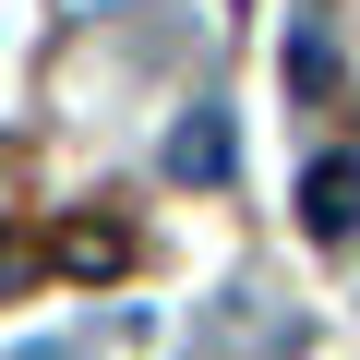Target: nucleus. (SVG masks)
I'll use <instances>...</instances> for the list:
<instances>
[{
	"label": "nucleus",
	"mask_w": 360,
	"mask_h": 360,
	"mask_svg": "<svg viewBox=\"0 0 360 360\" xmlns=\"http://www.w3.org/2000/svg\"><path fill=\"white\" fill-rule=\"evenodd\" d=\"M276 72H288V96H300V108H324V96H336V37L300 13V25H288V49H276Z\"/></svg>",
	"instance_id": "obj_2"
},
{
	"label": "nucleus",
	"mask_w": 360,
	"mask_h": 360,
	"mask_svg": "<svg viewBox=\"0 0 360 360\" xmlns=\"http://www.w3.org/2000/svg\"><path fill=\"white\" fill-rule=\"evenodd\" d=\"M300 229H312V240H348V229H360V156H324V168L300 180Z\"/></svg>",
	"instance_id": "obj_1"
},
{
	"label": "nucleus",
	"mask_w": 360,
	"mask_h": 360,
	"mask_svg": "<svg viewBox=\"0 0 360 360\" xmlns=\"http://www.w3.org/2000/svg\"><path fill=\"white\" fill-rule=\"evenodd\" d=\"M168 180H229V120L217 108H193V120L168 132Z\"/></svg>",
	"instance_id": "obj_3"
},
{
	"label": "nucleus",
	"mask_w": 360,
	"mask_h": 360,
	"mask_svg": "<svg viewBox=\"0 0 360 360\" xmlns=\"http://www.w3.org/2000/svg\"><path fill=\"white\" fill-rule=\"evenodd\" d=\"M120 252H132V240H120V229H96V217H84V229H60V264H84V276H108Z\"/></svg>",
	"instance_id": "obj_4"
}]
</instances>
